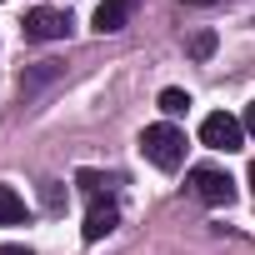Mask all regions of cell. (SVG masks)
<instances>
[{
	"label": "cell",
	"mask_w": 255,
	"mask_h": 255,
	"mask_svg": "<svg viewBox=\"0 0 255 255\" xmlns=\"http://www.w3.org/2000/svg\"><path fill=\"white\" fill-rule=\"evenodd\" d=\"M140 155H145L155 170H180V160H185V130H175L170 120L145 125V135H140Z\"/></svg>",
	"instance_id": "cell-1"
},
{
	"label": "cell",
	"mask_w": 255,
	"mask_h": 255,
	"mask_svg": "<svg viewBox=\"0 0 255 255\" xmlns=\"http://www.w3.org/2000/svg\"><path fill=\"white\" fill-rule=\"evenodd\" d=\"M240 140H245V125L235 115L215 110V115L200 120V145H210V150H240Z\"/></svg>",
	"instance_id": "cell-3"
},
{
	"label": "cell",
	"mask_w": 255,
	"mask_h": 255,
	"mask_svg": "<svg viewBox=\"0 0 255 255\" xmlns=\"http://www.w3.org/2000/svg\"><path fill=\"white\" fill-rule=\"evenodd\" d=\"M0 255H30L25 245H0Z\"/></svg>",
	"instance_id": "cell-13"
},
{
	"label": "cell",
	"mask_w": 255,
	"mask_h": 255,
	"mask_svg": "<svg viewBox=\"0 0 255 255\" xmlns=\"http://www.w3.org/2000/svg\"><path fill=\"white\" fill-rule=\"evenodd\" d=\"M190 55H195V60H210V55H215V30H195V35H190Z\"/></svg>",
	"instance_id": "cell-9"
},
{
	"label": "cell",
	"mask_w": 255,
	"mask_h": 255,
	"mask_svg": "<svg viewBox=\"0 0 255 255\" xmlns=\"http://www.w3.org/2000/svg\"><path fill=\"white\" fill-rule=\"evenodd\" d=\"M55 75H60V65H50V60H45L40 70H30V75H20V90H35V85H45V80H55Z\"/></svg>",
	"instance_id": "cell-10"
},
{
	"label": "cell",
	"mask_w": 255,
	"mask_h": 255,
	"mask_svg": "<svg viewBox=\"0 0 255 255\" xmlns=\"http://www.w3.org/2000/svg\"><path fill=\"white\" fill-rule=\"evenodd\" d=\"M20 220H25V200L10 185H0V225H20Z\"/></svg>",
	"instance_id": "cell-7"
},
{
	"label": "cell",
	"mask_w": 255,
	"mask_h": 255,
	"mask_svg": "<svg viewBox=\"0 0 255 255\" xmlns=\"http://www.w3.org/2000/svg\"><path fill=\"white\" fill-rule=\"evenodd\" d=\"M40 200H45V210H65V185L60 180H45L40 185Z\"/></svg>",
	"instance_id": "cell-11"
},
{
	"label": "cell",
	"mask_w": 255,
	"mask_h": 255,
	"mask_svg": "<svg viewBox=\"0 0 255 255\" xmlns=\"http://www.w3.org/2000/svg\"><path fill=\"white\" fill-rule=\"evenodd\" d=\"M240 125H245V130H250V135H255V100H250V105H245V120H240Z\"/></svg>",
	"instance_id": "cell-12"
},
{
	"label": "cell",
	"mask_w": 255,
	"mask_h": 255,
	"mask_svg": "<svg viewBox=\"0 0 255 255\" xmlns=\"http://www.w3.org/2000/svg\"><path fill=\"white\" fill-rule=\"evenodd\" d=\"M245 180H250V190H255V165H250V170H245Z\"/></svg>",
	"instance_id": "cell-15"
},
{
	"label": "cell",
	"mask_w": 255,
	"mask_h": 255,
	"mask_svg": "<svg viewBox=\"0 0 255 255\" xmlns=\"http://www.w3.org/2000/svg\"><path fill=\"white\" fill-rule=\"evenodd\" d=\"M125 20H130V0H100V5H95V30L100 35L125 30Z\"/></svg>",
	"instance_id": "cell-6"
},
{
	"label": "cell",
	"mask_w": 255,
	"mask_h": 255,
	"mask_svg": "<svg viewBox=\"0 0 255 255\" xmlns=\"http://www.w3.org/2000/svg\"><path fill=\"white\" fill-rule=\"evenodd\" d=\"M160 110H165V115H185V110H190V95L170 85V90H160Z\"/></svg>",
	"instance_id": "cell-8"
},
{
	"label": "cell",
	"mask_w": 255,
	"mask_h": 255,
	"mask_svg": "<svg viewBox=\"0 0 255 255\" xmlns=\"http://www.w3.org/2000/svg\"><path fill=\"white\" fill-rule=\"evenodd\" d=\"M115 225H120V210H115V200H110V195H90V210H85V230H80V235L95 245V240H105Z\"/></svg>",
	"instance_id": "cell-5"
},
{
	"label": "cell",
	"mask_w": 255,
	"mask_h": 255,
	"mask_svg": "<svg viewBox=\"0 0 255 255\" xmlns=\"http://www.w3.org/2000/svg\"><path fill=\"white\" fill-rule=\"evenodd\" d=\"M70 15L65 10H50V5H35L30 15H25V40H65L70 35Z\"/></svg>",
	"instance_id": "cell-4"
},
{
	"label": "cell",
	"mask_w": 255,
	"mask_h": 255,
	"mask_svg": "<svg viewBox=\"0 0 255 255\" xmlns=\"http://www.w3.org/2000/svg\"><path fill=\"white\" fill-rule=\"evenodd\" d=\"M185 5L190 10H205V5H220V0H185Z\"/></svg>",
	"instance_id": "cell-14"
},
{
	"label": "cell",
	"mask_w": 255,
	"mask_h": 255,
	"mask_svg": "<svg viewBox=\"0 0 255 255\" xmlns=\"http://www.w3.org/2000/svg\"><path fill=\"white\" fill-rule=\"evenodd\" d=\"M190 195L200 205H230L235 200V180L220 170V165H195L190 170Z\"/></svg>",
	"instance_id": "cell-2"
}]
</instances>
